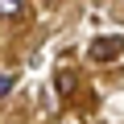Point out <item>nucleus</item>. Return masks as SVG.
I'll list each match as a JSON object with an SVG mask.
<instances>
[{"label":"nucleus","mask_w":124,"mask_h":124,"mask_svg":"<svg viewBox=\"0 0 124 124\" xmlns=\"http://www.w3.org/2000/svg\"><path fill=\"white\" fill-rule=\"evenodd\" d=\"M87 54H91V62H116L124 54V37H95Z\"/></svg>","instance_id":"1"},{"label":"nucleus","mask_w":124,"mask_h":124,"mask_svg":"<svg viewBox=\"0 0 124 124\" xmlns=\"http://www.w3.org/2000/svg\"><path fill=\"white\" fill-rule=\"evenodd\" d=\"M25 13V0H0V17H4V21H17Z\"/></svg>","instance_id":"2"},{"label":"nucleus","mask_w":124,"mask_h":124,"mask_svg":"<svg viewBox=\"0 0 124 124\" xmlns=\"http://www.w3.org/2000/svg\"><path fill=\"white\" fill-rule=\"evenodd\" d=\"M54 91H58V95H70V91H75V75H70V70H62V75L54 79Z\"/></svg>","instance_id":"3"},{"label":"nucleus","mask_w":124,"mask_h":124,"mask_svg":"<svg viewBox=\"0 0 124 124\" xmlns=\"http://www.w3.org/2000/svg\"><path fill=\"white\" fill-rule=\"evenodd\" d=\"M13 87H17V75H0V99H4Z\"/></svg>","instance_id":"4"},{"label":"nucleus","mask_w":124,"mask_h":124,"mask_svg":"<svg viewBox=\"0 0 124 124\" xmlns=\"http://www.w3.org/2000/svg\"><path fill=\"white\" fill-rule=\"evenodd\" d=\"M62 124H79V120H62Z\"/></svg>","instance_id":"5"}]
</instances>
